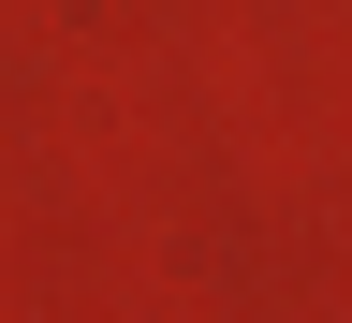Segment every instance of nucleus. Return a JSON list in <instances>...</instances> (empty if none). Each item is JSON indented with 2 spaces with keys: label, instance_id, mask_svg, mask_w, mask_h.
<instances>
[]
</instances>
